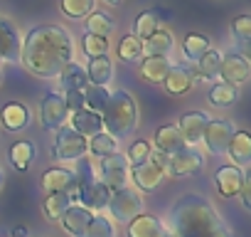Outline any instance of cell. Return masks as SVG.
<instances>
[{
	"mask_svg": "<svg viewBox=\"0 0 251 237\" xmlns=\"http://www.w3.org/2000/svg\"><path fill=\"white\" fill-rule=\"evenodd\" d=\"M20 59L40 79H54L72 62V37L62 25H37L20 45Z\"/></svg>",
	"mask_w": 251,
	"mask_h": 237,
	"instance_id": "cell-1",
	"label": "cell"
},
{
	"mask_svg": "<svg viewBox=\"0 0 251 237\" xmlns=\"http://www.w3.org/2000/svg\"><path fill=\"white\" fill-rule=\"evenodd\" d=\"M168 232L173 237H231L212 203L197 193H190L173 205Z\"/></svg>",
	"mask_w": 251,
	"mask_h": 237,
	"instance_id": "cell-2",
	"label": "cell"
},
{
	"mask_svg": "<svg viewBox=\"0 0 251 237\" xmlns=\"http://www.w3.org/2000/svg\"><path fill=\"white\" fill-rule=\"evenodd\" d=\"M101 121H103L106 134H111L116 141L131 136L133 129L138 126V106H136V99L128 91H123V89L108 94V101H106V106L101 111Z\"/></svg>",
	"mask_w": 251,
	"mask_h": 237,
	"instance_id": "cell-3",
	"label": "cell"
},
{
	"mask_svg": "<svg viewBox=\"0 0 251 237\" xmlns=\"http://www.w3.org/2000/svg\"><path fill=\"white\" fill-rule=\"evenodd\" d=\"M89 151V141L74 131L72 126H59L54 144H52V158L54 161H76Z\"/></svg>",
	"mask_w": 251,
	"mask_h": 237,
	"instance_id": "cell-4",
	"label": "cell"
},
{
	"mask_svg": "<svg viewBox=\"0 0 251 237\" xmlns=\"http://www.w3.org/2000/svg\"><path fill=\"white\" fill-rule=\"evenodd\" d=\"M106 207L111 210V215H113L118 222H128V220H133L136 215L143 212V198H141L138 190H133V188L126 185V188L111 193Z\"/></svg>",
	"mask_w": 251,
	"mask_h": 237,
	"instance_id": "cell-5",
	"label": "cell"
},
{
	"mask_svg": "<svg viewBox=\"0 0 251 237\" xmlns=\"http://www.w3.org/2000/svg\"><path fill=\"white\" fill-rule=\"evenodd\" d=\"M128 171H131L128 161H126V156H121L118 151L106 156V158H101V178H103L101 183L111 193L128 185Z\"/></svg>",
	"mask_w": 251,
	"mask_h": 237,
	"instance_id": "cell-6",
	"label": "cell"
},
{
	"mask_svg": "<svg viewBox=\"0 0 251 237\" xmlns=\"http://www.w3.org/2000/svg\"><path fill=\"white\" fill-rule=\"evenodd\" d=\"M42 193L52 195V193H67L72 205L76 203V176L74 171L67 168H50L42 176Z\"/></svg>",
	"mask_w": 251,
	"mask_h": 237,
	"instance_id": "cell-7",
	"label": "cell"
},
{
	"mask_svg": "<svg viewBox=\"0 0 251 237\" xmlns=\"http://www.w3.org/2000/svg\"><path fill=\"white\" fill-rule=\"evenodd\" d=\"M234 131L236 129H234L231 121H222V118H217V121H207L204 134H202V141H204L207 151H212L214 156H222V153H226Z\"/></svg>",
	"mask_w": 251,
	"mask_h": 237,
	"instance_id": "cell-8",
	"label": "cell"
},
{
	"mask_svg": "<svg viewBox=\"0 0 251 237\" xmlns=\"http://www.w3.org/2000/svg\"><path fill=\"white\" fill-rule=\"evenodd\" d=\"M40 116H42V126L47 131H54L59 126H64L67 121V104H64V94L59 91H50L45 99H42V106H40Z\"/></svg>",
	"mask_w": 251,
	"mask_h": 237,
	"instance_id": "cell-9",
	"label": "cell"
},
{
	"mask_svg": "<svg viewBox=\"0 0 251 237\" xmlns=\"http://www.w3.org/2000/svg\"><path fill=\"white\" fill-rule=\"evenodd\" d=\"M204 166V158L202 153L195 148V146H182L177 148L173 156H170V171H173V178H185V176H192V173H200Z\"/></svg>",
	"mask_w": 251,
	"mask_h": 237,
	"instance_id": "cell-10",
	"label": "cell"
},
{
	"mask_svg": "<svg viewBox=\"0 0 251 237\" xmlns=\"http://www.w3.org/2000/svg\"><path fill=\"white\" fill-rule=\"evenodd\" d=\"M251 74V64L249 59L241 55V52H226L222 57V64H219V77L226 82V84H244Z\"/></svg>",
	"mask_w": 251,
	"mask_h": 237,
	"instance_id": "cell-11",
	"label": "cell"
},
{
	"mask_svg": "<svg viewBox=\"0 0 251 237\" xmlns=\"http://www.w3.org/2000/svg\"><path fill=\"white\" fill-rule=\"evenodd\" d=\"M128 178H133V183H136V188L138 190H143V193H151V190H155L158 185H160V180L165 178L163 176V171H160V166L148 156L143 163H136V166H131V171H128Z\"/></svg>",
	"mask_w": 251,
	"mask_h": 237,
	"instance_id": "cell-12",
	"label": "cell"
},
{
	"mask_svg": "<svg viewBox=\"0 0 251 237\" xmlns=\"http://www.w3.org/2000/svg\"><path fill=\"white\" fill-rule=\"evenodd\" d=\"M209 121V116L204 111H187L180 116V124H177V131L182 136V141L187 146H195L202 141V134H204V126Z\"/></svg>",
	"mask_w": 251,
	"mask_h": 237,
	"instance_id": "cell-13",
	"label": "cell"
},
{
	"mask_svg": "<svg viewBox=\"0 0 251 237\" xmlns=\"http://www.w3.org/2000/svg\"><path fill=\"white\" fill-rule=\"evenodd\" d=\"M192 84H195V72L187 69L185 64H170V69H168V74L163 79V87H165V91L170 96L187 94L192 89Z\"/></svg>",
	"mask_w": 251,
	"mask_h": 237,
	"instance_id": "cell-14",
	"label": "cell"
},
{
	"mask_svg": "<svg viewBox=\"0 0 251 237\" xmlns=\"http://www.w3.org/2000/svg\"><path fill=\"white\" fill-rule=\"evenodd\" d=\"M244 178H246V173L241 168H236V166H222L217 171V176H214V185H217V190H219L222 198H234V195H239V190L244 185Z\"/></svg>",
	"mask_w": 251,
	"mask_h": 237,
	"instance_id": "cell-15",
	"label": "cell"
},
{
	"mask_svg": "<svg viewBox=\"0 0 251 237\" xmlns=\"http://www.w3.org/2000/svg\"><path fill=\"white\" fill-rule=\"evenodd\" d=\"M91 217H94L91 210H86V207H81V205H69V207L59 215V222H62L64 232H69L72 237H84L86 225H89Z\"/></svg>",
	"mask_w": 251,
	"mask_h": 237,
	"instance_id": "cell-16",
	"label": "cell"
},
{
	"mask_svg": "<svg viewBox=\"0 0 251 237\" xmlns=\"http://www.w3.org/2000/svg\"><path fill=\"white\" fill-rule=\"evenodd\" d=\"M0 124H3V129H8L10 134L23 131V129L30 124V111H27V106L20 104V101H8L3 109H0Z\"/></svg>",
	"mask_w": 251,
	"mask_h": 237,
	"instance_id": "cell-17",
	"label": "cell"
},
{
	"mask_svg": "<svg viewBox=\"0 0 251 237\" xmlns=\"http://www.w3.org/2000/svg\"><path fill=\"white\" fill-rule=\"evenodd\" d=\"M20 45H23V40H20L18 30L8 20L0 18V62L20 59Z\"/></svg>",
	"mask_w": 251,
	"mask_h": 237,
	"instance_id": "cell-18",
	"label": "cell"
},
{
	"mask_svg": "<svg viewBox=\"0 0 251 237\" xmlns=\"http://www.w3.org/2000/svg\"><path fill=\"white\" fill-rule=\"evenodd\" d=\"M72 129L79 131L84 139H91L94 134L103 131V121H101V114L91 111V109H79V111H72Z\"/></svg>",
	"mask_w": 251,
	"mask_h": 237,
	"instance_id": "cell-19",
	"label": "cell"
},
{
	"mask_svg": "<svg viewBox=\"0 0 251 237\" xmlns=\"http://www.w3.org/2000/svg\"><path fill=\"white\" fill-rule=\"evenodd\" d=\"M168 69H170L168 55H151V57H146V59L141 62V67H138L141 77H143L146 82H151V84H163Z\"/></svg>",
	"mask_w": 251,
	"mask_h": 237,
	"instance_id": "cell-20",
	"label": "cell"
},
{
	"mask_svg": "<svg viewBox=\"0 0 251 237\" xmlns=\"http://www.w3.org/2000/svg\"><path fill=\"white\" fill-rule=\"evenodd\" d=\"M163 222L155 217V215H136L133 220H128V230H126V235L128 237H158L163 232Z\"/></svg>",
	"mask_w": 251,
	"mask_h": 237,
	"instance_id": "cell-21",
	"label": "cell"
},
{
	"mask_svg": "<svg viewBox=\"0 0 251 237\" xmlns=\"http://www.w3.org/2000/svg\"><path fill=\"white\" fill-rule=\"evenodd\" d=\"M226 153L231 156V161H234L236 168L249 166V163H251V136H249L246 131H234Z\"/></svg>",
	"mask_w": 251,
	"mask_h": 237,
	"instance_id": "cell-22",
	"label": "cell"
},
{
	"mask_svg": "<svg viewBox=\"0 0 251 237\" xmlns=\"http://www.w3.org/2000/svg\"><path fill=\"white\" fill-rule=\"evenodd\" d=\"M155 151H160V153H168V156H173L177 148H182L185 146V141H182V136H180V131H177V126H173V124H165V126H160L158 131H155Z\"/></svg>",
	"mask_w": 251,
	"mask_h": 237,
	"instance_id": "cell-23",
	"label": "cell"
},
{
	"mask_svg": "<svg viewBox=\"0 0 251 237\" xmlns=\"http://www.w3.org/2000/svg\"><path fill=\"white\" fill-rule=\"evenodd\" d=\"M113 77V62L103 55V57H91L89 59V67H86V79L89 84H96V87H106Z\"/></svg>",
	"mask_w": 251,
	"mask_h": 237,
	"instance_id": "cell-24",
	"label": "cell"
},
{
	"mask_svg": "<svg viewBox=\"0 0 251 237\" xmlns=\"http://www.w3.org/2000/svg\"><path fill=\"white\" fill-rule=\"evenodd\" d=\"M57 77H59V84H62L64 91L84 89V87L89 84V79H86V69H84L81 64H76V62H67Z\"/></svg>",
	"mask_w": 251,
	"mask_h": 237,
	"instance_id": "cell-25",
	"label": "cell"
},
{
	"mask_svg": "<svg viewBox=\"0 0 251 237\" xmlns=\"http://www.w3.org/2000/svg\"><path fill=\"white\" fill-rule=\"evenodd\" d=\"M108 198H111V190L101 183V180H96L81 198H79V203H81V207H86V210H103L106 205H108Z\"/></svg>",
	"mask_w": 251,
	"mask_h": 237,
	"instance_id": "cell-26",
	"label": "cell"
},
{
	"mask_svg": "<svg viewBox=\"0 0 251 237\" xmlns=\"http://www.w3.org/2000/svg\"><path fill=\"white\" fill-rule=\"evenodd\" d=\"M219 64H222V55L214 50H207L195 62V79H214L219 74Z\"/></svg>",
	"mask_w": 251,
	"mask_h": 237,
	"instance_id": "cell-27",
	"label": "cell"
},
{
	"mask_svg": "<svg viewBox=\"0 0 251 237\" xmlns=\"http://www.w3.org/2000/svg\"><path fill=\"white\" fill-rule=\"evenodd\" d=\"M173 45H175L173 35L168 30H158L148 40H143V55L146 57H151V55H168L173 50Z\"/></svg>",
	"mask_w": 251,
	"mask_h": 237,
	"instance_id": "cell-28",
	"label": "cell"
},
{
	"mask_svg": "<svg viewBox=\"0 0 251 237\" xmlns=\"http://www.w3.org/2000/svg\"><path fill=\"white\" fill-rule=\"evenodd\" d=\"M32 158H35V146H32L30 141H15V144L10 146V163H13L15 171L25 173V171L30 168Z\"/></svg>",
	"mask_w": 251,
	"mask_h": 237,
	"instance_id": "cell-29",
	"label": "cell"
},
{
	"mask_svg": "<svg viewBox=\"0 0 251 237\" xmlns=\"http://www.w3.org/2000/svg\"><path fill=\"white\" fill-rule=\"evenodd\" d=\"M160 10H146V13H141L138 15V20H136V37H141V40H148L153 32H158L160 30Z\"/></svg>",
	"mask_w": 251,
	"mask_h": 237,
	"instance_id": "cell-30",
	"label": "cell"
},
{
	"mask_svg": "<svg viewBox=\"0 0 251 237\" xmlns=\"http://www.w3.org/2000/svg\"><path fill=\"white\" fill-rule=\"evenodd\" d=\"M239 99V91H236V87L234 84H226V82H217V84H212V89H209V104H214V106H231L234 101Z\"/></svg>",
	"mask_w": 251,
	"mask_h": 237,
	"instance_id": "cell-31",
	"label": "cell"
},
{
	"mask_svg": "<svg viewBox=\"0 0 251 237\" xmlns=\"http://www.w3.org/2000/svg\"><path fill=\"white\" fill-rule=\"evenodd\" d=\"M116 55H118V59H123V62L138 59V57L143 55V40L136 37L133 32L126 35V37H121V42H118V47H116Z\"/></svg>",
	"mask_w": 251,
	"mask_h": 237,
	"instance_id": "cell-32",
	"label": "cell"
},
{
	"mask_svg": "<svg viewBox=\"0 0 251 237\" xmlns=\"http://www.w3.org/2000/svg\"><path fill=\"white\" fill-rule=\"evenodd\" d=\"M69 205H72V200H69L67 193H52V195H45V200H42V212H45L47 220H59V215H62Z\"/></svg>",
	"mask_w": 251,
	"mask_h": 237,
	"instance_id": "cell-33",
	"label": "cell"
},
{
	"mask_svg": "<svg viewBox=\"0 0 251 237\" xmlns=\"http://www.w3.org/2000/svg\"><path fill=\"white\" fill-rule=\"evenodd\" d=\"M116 148H118L116 139H113L111 134H106V131L94 134L91 141H89V151H91V156H96V158H106V156L116 153Z\"/></svg>",
	"mask_w": 251,
	"mask_h": 237,
	"instance_id": "cell-34",
	"label": "cell"
},
{
	"mask_svg": "<svg viewBox=\"0 0 251 237\" xmlns=\"http://www.w3.org/2000/svg\"><path fill=\"white\" fill-rule=\"evenodd\" d=\"M86 32L89 35H101V37H108L113 32V20L106 15V13H99V10H91L86 15Z\"/></svg>",
	"mask_w": 251,
	"mask_h": 237,
	"instance_id": "cell-35",
	"label": "cell"
},
{
	"mask_svg": "<svg viewBox=\"0 0 251 237\" xmlns=\"http://www.w3.org/2000/svg\"><path fill=\"white\" fill-rule=\"evenodd\" d=\"M207 50H209V40H207L204 35H200V32H190V35L182 40V52H185L187 59H195V62H197Z\"/></svg>",
	"mask_w": 251,
	"mask_h": 237,
	"instance_id": "cell-36",
	"label": "cell"
},
{
	"mask_svg": "<svg viewBox=\"0 0 251 237\" xmlns=\"http://www.w3.org/2000/svg\"><path fill=\"white\" fill-rule=\"evenodd\" d=\"M106 101H108V89L106 87H96V84H86L84 87V106L86 109L101 114Z\"/></svg>",
	"mask_w": 251,
	"mask_h": 237,
	"instance_id": "cell-37",
	"label": "cell"
},
{
	"mask_svg": "<svg viewBox=\"0 0 251 237\" xmlns=\"http://www.w3.org/2000/svg\"><path fill=\"white\" fill-rule=\"evenodd\" d=\"M81 50L84 55L91 59V57H103L108 52V37H101V35H84L81 37Z\"/></svg>",
	"mask_w": 251,
	"mask_h": 237,
	"instance_id": "cell-38",
	"label": "cell"
},
{
	"mask_svg": "<svg viewBox=\"0 0 251 237\" xmlns=\"http://www.w3.org/2000/svg\"><path fill=\"white\" fill-rule=\"evenodd\" d=\"M59 5L67 18H86L94 10V0H62Z\"/></svg>",
	"mask_w": 251,
	"mask_h": 237,
	"instance_id": "cell-39",
	"label": "cell"
},
{
	"mask_svg": "<svg viewBox=\"0 0 251 237\" xmlns=\"http://www.w3.org/2000/svg\"><path fill=\"white\" fill-rule=\"evenodd\" d=\"M84 237H116L113 235V225L108 222V217H101V215H94L86 225V232Z\"/></svg>",
	"mask_w": 251,
	"mask_h": 237,
	"instance_id": "cell-40",
	"label": "cell"
},
{
	"mask_svg": "<svg viewBox=\"0 0 251 237\" xmlns=\"http://www.w3.org/2000/svg\"><path fill=\"white\" fill-rule=\"evenodd\" d=\"M151 151H153L151 141H146V139H141V141H133V144L128 146V151H126V161H128V166L143 163V161L151 156Z\"/></svg>",
	"mask_w": 251,
	"mask_h": 237,
	"instance_id": "cell-41",
	"label": "cell"
},
{
	"mask_svg": "<svg viewBox=\"0 0 251 237\" xmlns=\"http://www.w3.org/2000/svg\"><path fill=\"white\" fill-rule=\"evenodd\" d=\"M231 35L239 45H246L251 40V15H239L231 20Z\"/></svg>",
	"mask_w": 251,
	"mask_h": 237,
	"instance_id": "cell-42",
	"label": "cell"
},
{
	"mask_svg": "<svg viewBox=\"0 0 251 237\" xmlns=\"http://www.w3.org/2000/svg\"><path fill=\"white\" fill-rule=\"evenodd\" d=\"M64 104H67V111H79V109H84V89L64 91Z\"/></svg>",
	"mask_w": 251,
	"mask_h": 237,
	"instance_id": "cell-43",
	"label": "cell"
},
{
	"mask_svg": "<svg viewBox=\"0 0 251 237\" xmlns=\"http://www.w3.org/2000/svg\"><path fill=\"white\" fill-rule=\"evenodd\" d=\"M239 195H241V203H244V207H246V210H251V180H249V176L244 178V185H241Z\"/></svg>",
	"mask_w": 251,
	"mask_h": 237,
	"instance_id": "cell-44",
	"label": "cell"
},
{
	"mask_svg": "<svg viewBox=\"0 0 251 237\" xmlns=\"http://www.w3.org/2000/svg\"><path fill=\"white\" fill-rule=\"evenodd\" d=\"M10 237H30V232H27V227H25V225H18V227H13V230H10Z\"/></svg>",
	"mask_w": 251,
	"mask_h": 237,
	"instance_id": "cell-45",
	"label": "cell"
},
{
	"mask_svg": "<svg viewBox=\"0 0 251 237\" xmlns=\"http://www.w3.org/2000/svg\"><path fill=\"white\" fill-rule=\"evenodd\" d=\"M158 237H173V235H170V232H168V230H163V232H160V235H158Z\"/></svg>",
	"mask_w": 251,
	"mask_h": 237,
	"instance_id": "cell-46",
	"label": "cell"
},
{
	"mask_svg": "<svg viewBox=\"0 0 251 237\" xmlns=\"http://www.w3.org/2000/svg\"><path fill=\"white\" fill-rule=\"evenodd\" d=\"M106 3H111V5H118V3H121V0H106Z\"/></svg>",
	"mask_w": 251,
	"mask_h": 237,
	"instance_id": "cell-47",
	"label": "cell"
},
{
	"mask_svg": "<svg viewBox=\"0 0 251 237\" xmlns=\"http://www.w3.org/2000/svg\"><path fill=\"white\" fill-rule=\"evenodd\" d=\"M0 185H3V171H0Z\"/></svg>",
	"mask_w": 251,
	"mask_h": 237,
	"instance_id": "cell-48",
	"label": "cell"
},
{
	"mask_svg": "<svg viewBox=\"0 0 251 237\" xmlns=\"http://www.w3.org/2000/svg\"><path fill=\"white\" fill-rule=\"evenodd\" d=\"M0 79H3V74H0Z\"/></svg>",
	"mask_w": 251,
	"mask_h": 237,
	"instance_id": "cell-49",
	"label": "cell"
}]
</instances>
